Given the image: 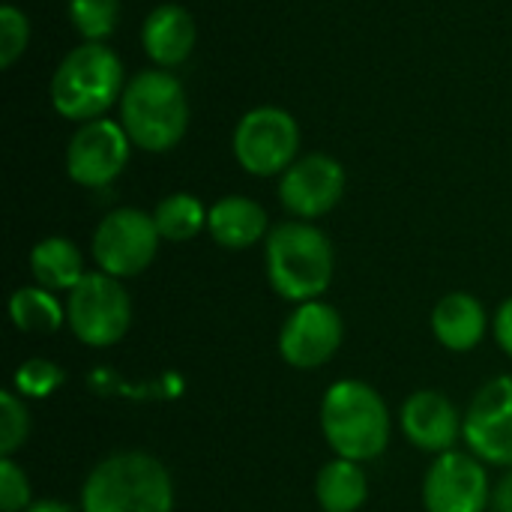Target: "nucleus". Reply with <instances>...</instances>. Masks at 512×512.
<instances>
[{"mask_svg":"<svg viewBox=\"0 0 512 512\" xmlns=\"http://www.w3.org/2000/svg\"><path fill=\"white\" fill-rule=\"evenodd\" d=\"M120 126L132 147L144 153H168L189 132V96L171 69L135 72L120 96Z\"/></svg>","mask_w":512,"mask_h":512,"instance_id":"1","label":"nucleus"},{"mask_svg":"<svg viewBox=\"0 0 512 512\" xmlns=\"http://www.w3.org/2000/svg\"><path fill=\"white\" fill-rule=\"evenodd\" d=\"M126 69L117 51L105 42H81L63 54L51 75V108L72 123L105 117L123 96Z\"/></svg>","mask_w":512,"mask_h":512,"instance_id":"2","label":"nucleus"},{"mask_svg":"<svg viewBox=\"0 0 512 512\" xmlns=\"http://www.w3.org/2000/svg\"><path fill=\"white\" fill-rule=\"evenodd\" d=\"M264 267L270 288L291 300V303H309L318 300L330 282H333V243L330 237L303 219L282 222L270 228L264 240Z\"/></svg>","mask_w":512,"mask_h":512,"instance_id":"3","label":"nucleus"},{"mask_svg":"<svg viewBox=\"0 0 512 512\" xmlns=\"http://www.w3.org/2000/svg\"><path fill=\"white\" fill-rule=\"evenodd\" d=\"M171 507L174 483L168 468L135 450L102 459L81 489V512H171Z\"/></svg>","mask_w":512,"mask_h":512,"instance_id":"4","label":"nucleus"},{"mask_svg":"<svg viewBox=\"0 0 512 512\" xmlns=\"http://www.w3.org/2000/svg\"><path fill=\"white\" fill-rule=\"evenodd\" d=\"M321 432L339 459L372 462L390 444V411L363 381H336L321 402Z\"/></svg>","mask_w":512,"mask_h":512,"instance_id":"5","label":"nucleus"},{"mask_svg":"<svg viewBox=\"0 0 512 512\" xmlns=\"http://www.w3.org/2000/svg\"><path fill=\"white\" fill-rule=\"evenodd\" d=\"M237 165L252 177H282L300 156V126L279 105L249 108L231 135Z\"/></svg>","mask_w":512,"mask_h":512,"instance_id":"6","label":"nucleus"},{"mask_svg":"<svg viewBox=\"0 0 512 512\" xmlns=\"http://www.w3.org/2000/svg\"><path fill=\"white\" fill-rule=\"evenodd\" d=\"M66 324L72 336L90 348L117 345L132 324V300L123 279L102 270L84 273V279L66 294Z\"/></svg>","mask_w":512,"mask_h":512,"instance_id":"7","label":"nucleus"},{"mask_svg":"<svg viewBox=\"0 0 512 512\" xmlns=\"http://www.w3.org/2000/svg\"><path fill=\"white\" fill-rule=\"evenodd\" d=\"M159 243L162 234L153 222V213L138 207H117L96 225L90 252L102 273L114 279H132L153 264Z\"/></svg>","mask_w":512,"mask_h":512,"instance_id":"8","label":"nucleus"},{"mask_svg":"<svg viewBox=\"0 0 512 512\" xmlns=\"http://www.w3.org/2000/svg\"><path fill=\"white\" fill-rule=\"evenodd\" d=\"M132 141L120 120L99 117L81 123L78 132L69 138L66 147V174L72 183L84 189H105L111 186L123 168L129 165Z\"/></svg>","mask_w":512,"mask_h":512,"instance_id":"9","label":"nucleus"},{"mask_svg":"<svg viewBox=\"0 0 512 512\" xmlns=\"http://www.w3.org/2000/svg\"><path fill=\"white\" fill-rule=\"evenodd\" d=\"M423 507L426 512H486L492 507V486L483 462L459 450L438 456L423 480Z\"/></svg>","mask_w":512,"mask_h":512,"instance_id":"10","label":"nucleus"},{"mask_svg":"<svg viewBox=\"0 0 512 512\" xmlns=\"http://www.w3.org/2000/svg\"><path fill=\"white\" fill-rule=\"evenodd\" d=\"M345 183L348 177L336 156L309 153L279 177V201L294 219L315 222L342 201Z\"/></svg>","mask_w":512,"mask_h":512,"instance_id":"11","label":"nucleus"},{"mask_svg":"<svg viewBox=\"0 0 512 512\" xmlns=\"http://www.w3.org/2000/svg\"><path fill=\"white\" fill-rule=\"evenodd\" d=\"M342 333V315L324 300H309L300 303L282 324L279 354L291 369H321L336 357Z\"/></svg>","mask_w":512,"mask_h":512,"instance_id":"12","label":"nucleus"},{"mask_svg":"<svg viewBox=\"0 0 512 512\" xmlns=\"http://www.w3.org/2000/svg\"><path fill=\"white\" fill-rule=\"evenodd\" d=\"M462 438L483 465L512 468V375L489 381L474 396Z\"/></svg>","mask_w":512,"mask_h":512,"instance_id":"13","label":"nucleus"},{"mask_svg":"<svg viewBox=\"0 0 512 512\" xmlns=\"http://www.w3.org/2000/svg\"><path fill=\"white\" fill-rule=\"evenodd\" d=\"M405 438L426 453H450L465 432V417L459 408L438 390H417L399 414Z\"/></svg>","mask_w":512,"mask_h":512,"instance_id":"14","label":"nucleus"},{"mask_svg":"<svg viewBox=\"0 0 512 512\" xmlns=\"http://www.w3.org/2000/svg\"><path fill=\"white\" fill-rule=\"evenodd\" d=\"M198 42L195 15L180 3H159L141 27V48L159 69L183 66Z\"/></svg>","mask_w":512,"mask_h":512,"instance_id":"15","label":"nucleus"},{"mask_svg":"<svg viewBox=\"0 0 512 512\" xmlns=\"http://www.w3.org/2000/svg\"><path fill=\"white\" fill-rule=\"evenodd\" d=\"M207 231L222 249H249L270 234L267 210L246 195H225L210 207Z\"/></svg>","mask_w":512,"mask_h":512,"instance_id":"16","label":"nucleus"},{"mask_svg":"<svg viewBox=\"0 0 512 512\" xmlns=\"http://www.w3.org/2000/svg\"><path fill=\"white\" fill-rule=\"evenodd\" d=\"M486 327H489L486 309L468 291H453L441 297L438 306L432 309V333L447 351L456 354L474 351L483 342Z\"/></svg>","mask_w":512,"mask_h":512,"instance_id":"17","label":"nucleus"},{"mask_svg":"<svg viewBox=\"0 0 512 512\" xmlns=\"http://www.w3.org/2000/svg\"><path fill=\"white\" fill-rule=\"evenodd\" d=\"M30 273L45 291H72L84 279V258L66 237H45L30 249Z\"/></svg>","mask_w":512,"mask_h":512,"instance_id":"18","label":"nucleus"},{"mask_svg":"<svg viewBox=\"0 0 512 512\" xmlns=\"http://www.w3.org/2000/svg\"><path fill=\"white\" fill-rule=\"evenodd\" d=\"M315 498L324 512H357L369 498V480L360 462L333 459L318 471Z\"/></svg>","mask_w":512,"mask_h":512,"instance_id":"19","label":"nucleus"},{"mask_svg":"<svg viewBox=\"0 0 512 512\" xmlns=\"http://www.w3.org/2000/svg\"><path fill=\"white\" fill-rule=\"evenodd\" d=\"M9 315L21 333H54L66 324V306L54 297V291L39 285L18 288L9 297Z\"/></svg>","mask_w":512,"mask_h":512,"instance_id":"20","label":"nucleus"},{"mask_svg":"<svg viewBox=\"0 0 512 512\" xmlns=\"http://www.w3.org/2000/svg\"><path fill=\"white\" fill-rule=\"evenodd\" d=\"M207 216H210V210L201 204V198H195L189 192H174V195L162 198L153 210V222H156L162 240H168V243H186V240L198 237L207 228Z\"/></svg>","mask_w":512,"mask_h":512,"instance_id":"21","label":"nucleus"},{"mask_svg":"<svg viewBox=\"0 0 512 512\" xmlns=\"http://www.w3.org/2000/svg\"><path fill=\"white\" fill-rule=\"evenodd\" d=\"M69 24L81 42H105L120 21V0H69Z\"/></svg>","mask_w":512,"mask_h":512,"instance_id":"22","label":"nucleus"},{"mask_svg":"<svg viewBox=\"0 0 512 512\" xmlns=\"http://www.w3.org/2000/svg\"><path fill=\"white\" fill-rule=\"evenodd\" d=\"M30 435V414L15 390L0 393V456L12 459Z\"/></svg>","mask_w":512,"mask_h":512,"instance_id":"23","label":"nucleus"},{"mask_svg":"<svg viewBox=\"0 0 512 512\" xmlns=\"http://www.w3.org/2000/svg\"><path fill=\"white\" fill-rule=\"evenodd\" d=\"M66 375L57 363L45 360V357H33L24 360L15 372V393L21 399H45L51 393H57L63 387Z\"/></svg>","mask_w":512,"mask_h":512,"instance_id":"24","label":"nucleus"},{"mask_svg":"<svg viewBox=\"0 0 512 512\" xmlns=\"http://www.w3.org/2000/svg\"><path fill=\"white\" fill-rule=\"evenodd\" d=\"M30 45V18L24 9L3 3L0 6V69H12Z\"/></svg>","mask_w":512,"mask_h":512,"instance_id":"25","label":"nucleus"},{"mask_svg":"<svg viewBox=\"0 0 512 512\" xmlns=\"http://www.w3.org/2000/svg\"><path fill=\"white\" fill-rule=\"evenodd\" d=\"M27 507H30V480H27V474L12 459H0V510L24 512Z\"/></svg>","mask_w":512,"mask_h":512,"instance_id":"26","label":"nucleus"},{"mask_svg":"<svg viewBox=\"0 0 512 512\" xmlns=\"http://www.w3.org/2000/svg\"><path fill=\"white\" fill-rule=\"evenodd\" d=\"M492 327H495V339H498L501 351L512 357V297L504 303V306H501V309H498V315H495Z\"/></svg>","mask_w":512,"mask_h":512,"instance_id":"27","label":"nucleus"},{"mask_svg":"<svg viewBox=\"0 0 512 512\" xmlns=\"http://www.w3.org/2000/svg\"><path fill=\"white\" fill-rule=\"evenodd\" d=\"M492 512H512V468L492 489Z\"/></svg>","mask_w":512,"mask_h":512,"instance_id":"28","label":"nucleus"},{"mask_svg":"<svg viewBox=\"0 0 512 512\" xmlns=\"http://www.w3.org/2000/svg\"><path fill=\"white\" fill-rule=\"evenodd\" d=\"M24 512H75L69 504H63V501H36V504H30Z\"/></svg>","mask_w":512,"mask_h":512,"instance_id":"29","label":"nucleus"}]
</instances>
